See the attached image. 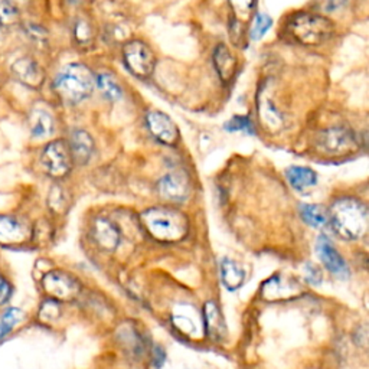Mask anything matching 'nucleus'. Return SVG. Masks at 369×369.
Here are the masks:
<instances>
[{
    "label": "nucleus",
    "instance_id": "obj_35",
    "mask_svg": "<svg viewBox=\"0 0 369 369\" xmlns=\"http://www.w3.org/2000/svg\"><path fill=\"white\" fill-rule=\"evenodd\" d=\"M305 277H306V281L311 285H319L323 280V275H322L320 268L314 264H307L305 267Z\"/></svg>",
    "mask_w": 369,
    "mask_h": 369
},
{
    "label": "nucleus",
    "instance_id": "obj_36",
    "mask_svg": "<svg viewBox=\"0 0 369 369\" xmlns=\"http://www.w3.org/2000/svg\"><path fill=\"white\" fill-rule=\"evenodd\" d=\"M346 3V0H327V3H326V9L327 10H338L340 8H344Z\"/></svg>",
    "mask_w": 369,
    "mask_h": 369
},
{
    "label": "nucleus",
    "instance_id": "obj_11",
    "mask_svg": "<svg viewBox=\"0 0 369 369\" xmlns=\"http://www.w3.org/2000/svg\"><path fill=\"white\" fill-rule=\"evenodd\" d=\"M26 127L31 140L48 142L57 131V120L47 107L32 105L26 116Z\"/></svg>",
    "mask_w": 369,
    "mask_h": 369
},
{
    "label": "nucleus",
    "instance_id": "obj_17",
    "mask_svg": "<svg viewBox=\"0 0 369 369\" xmlns=\"http://www.w3.org/2000/svg\"><path fill=\"white\" fill-rule=\"evenodd\" d=\"M316 253L320 258L323 266L329 270L332 275L336 276H345L348 275V267L345 259L338 253V250L333 247L331 240L326 236H320L316 244Z\"/></svg>",
    "mask_w": 369,
    "mask_h": 369
},
{
    "label": "nucleus",
    "instance_id": "obj_31",
    "mask_svg": "<svg viewBox=\"0 0 369 369\" xmlns=\"http://www.w3.org/2000/svg\"><path fill=\"white\" fill-rule=\"evenodd\" d=\"M259 118L263 120V125L268 129H279L283 123V118L280 116V113L276 110L275 107L270 101L263 103V105H259Z\"/></svg>",
    "mask_w": 369,
    "mask_h": 369
},
{
    "label": "nucleus",
    "instance_id": "obj_33",
    "mask_svg": "<svg viewBox=\"0 0 369 369\" xmlns=\"http://www.w3.org/2000/svg\"><path fill=\"white\" fill-rule=\"evenodd\" d=\"M271 25H272V21L268 15H264V13H257V15L254 16L251 29H250V38L253 40L262 39L268 32Z\"/></svg>",
    "mask_w": 369,
    "mask_h": 369
},
{
    "label": "nucleus",
    "instance_id": "obj_1",
    "mask_svg": "<svg viewBox=\"0 0 369 369\" xmlns=\"http://www.w3.org/2000/svg\"><path fill=\"white\" fill-rule=\"evenodd\" d=\"M52 91L68 104L75 105L87 100L95 88V75L86 64L71 62L64 65L52 78Z\"/></svg>",
    "mask_w": 369,
    "mask_h": 369
},
{
    "label": "nucleus",
    "instance_id": "obj_4",
    "mask_svg": "<svg viewBox=\"0 0 369 369\" xmlns=\"http://www.w3.org/2000/svg\"><path fill=\"white\" fill-rule=\"evenodd\" d=\"M144 229L160 242H177L188 234L186 216L168 207L149 208L140 215Z\"/></svg>",
    "mask_w": 369,
    "mask_h": 369
},
{
    "label": "nucleus",
    "instance_id": "obj_27",
    "mask_svg": "<svg viewBox=\"0 0 369 369\" xmlns=\"http://www.w3.org/2000/svg\"><path fill=\"white\" fill-rule=\"evenodd\" d=\"M95 87L100 90L103 97L107 100L117 101L121 99V87L117 83V79L110 74H100L95 77Z\"/></svg>",
    "mask_w": 369,
    "mask_h": 369
},
{
    "label": "nucleus",
    "instance_id": "obj_34",
    "mask_svg": "<svg viewBox=\"0 0 369 369\" xmlns=\"http://www.w3.org/2000/svg\"><path fill=\"white\" fill-rule=\"evenodd\" d=\"M225 129L228 131H244V133H249V134L254 133L251 120L245 116H237L234 118H231L225 125Z\"/></svg>",
    "mask_w": 369,
    "mask_h": 369
},
{
    "label": "nucleus",
    "instance_id": "obj_10",
    "mask_svg": "<svg viewBox=\"0 0 369 369\" xmlns=\"http://www.w3.org/2000/svg\"><path fill=\"white\" fill-rule=\"evenodd\" d=\"M318 144L325 153L329 155H346L357 150L358 139L348 127H329L319 134Z\"/></svg>",
    "mask_w": 369,
    "mask_h": 369
},
{
    "label": "nucleus",
    "instance_id": "obj_14",
    "mask_svg": "<svg viewBox=\"0 0 369 369\" xmlns=\"http://www.w3.org/2000/svg\"><path fill=\"white\" fill-rule=\"evenodd\" d=\"M263 297L268 302H276V300H287L294 298L302 293V285H300L292 277L275 276L268 279L263 284Z\"/></svg>",
    "mask_w": 369,
    "mask_h": 369
},
{
    "label": "nucleus",
    "instance_id": "obj_9",
    "mask_svg": "<svg viewBox=\"0 0 369 369\" xmlns=\"http://www.w3.org/2000/svg\"><path fill=\"white\" fill-rule=\"evenodd\" d=\"M123 61L127 70L138 78H149L156 66L155 53L146 42L133 39L123 48Z\"/></svg>",
    "mask_w": 369,
    "mask_h": 369
},
{
    "label": "nucleus",
    "instance_id": "obj_2",
    "mask_svg": "<svg viewBox=\"0 0 369 369\" xmlns=\"http://www.w3.org/2000/svg\"><path fill=\"white\" fill-rule=\"evenodd\" d=\"M327 216L333 231L342 240L357 241L366 234L369 225L368 208L358 199L349 196L336 199Z\"/></svg>",
    "mask_w": 369,
    "mask_h": 369
},
{
    "label": "nucleus",
    "instance_id": "obj_29",
    "mask_svg": "<svg viewBox=\"0 0 369 369\" xmlns=\"http://www.w3.org/2000/svg\"><path fill=\"white\" fill-rule=\"evenodd\" d=\"M228 3L232 9V15H234L232 22L244 26L253 18L257 0H228Z\"/></svg>",
    "mask_w": 369,
    "mask_h": 369
},
{
    "label": "nucleus",
    "instance_id": "obj_12",
    "mask_svg": "<svg viewBox=\"0 0 369 369\" xmlns=\"http://www.w3.org/2000/svg\"><path fill=\"white\" fill-rule=\"evenodd\" d=\"M159 195L169 202L181 203L190 195V181L185 172L173 170L160 177L157 182Z\"/></svg>",
    "mask_w": 369,
    "mask_h": 369
},
{
    "label": "nucleus",
    "instance_id": "obj_32",
    "mask_svg": "<svg viewBox=\"0 0 369 369\" xmlns=\"http://www.w3.org/2000/svg\"><path fill=\"white\" fill-rule=\"evenodd\" d=\"M74 38L78 44L86 45L90 44L94 39V31L91 23L84 19V18H78L74 25Z\"/></svg>",
    "mask_w": 369,
    "mask_h": 369
},
{
    "label": "nucleus",
    "instance_id": "obj_8",
    "mask_svg": "<svg viewBox=\"0 0 369 369\" xmlns=\"http://www.w3.org/2000/svg\"><path fill=\"white\" fill-rule=\"evenodd\" d=\"M9 74L18 86L29 91L42 90L47 83L45 68L31 53H23L13 60L9 65Z\"/></svg>",
    "mask_w": 369,
    "mask_h": 369
},
{
    "label": "nucleus",
    "instance_id": "obj_15",
    "mask_svg": "<svg viewBox=\"0 0 369 369\" xmlns=\"http://www.w3.org/2000/svg\"><path fill=\"white\" fill-rule=\"evenodd\" d=\"M26 320H28V313L19 306L9 305L0 309V345L6 344L15 336Z\"/></svg>",
    "mask_w": 369,
    "mask_h": 369
},
{
    "label": "nucleus",
    "instance_id": "obj_25",
    "mask_svg": "<svg viewBox=\"0 0 369 369\" xmlns=\"http://www.w3.org/2000/svg\"><path fill=\"white\" fill-rule=\"evenodd\" d=\"M18 31H21L22 35L25 36V39L28 40L32 47H35L38 49L44 48L48 44V31L44 28L42 25L23 21Z\"/></svg>",
    "mask_w": 369,
    "mask_h": 369
},
{
    "label": "nucleus",
    "instance_id": "obj_19",
    "mask_svg": "<svg viewBox=\"0 0 369 369\" xmlns=\"http://www.w3.org/2000/svg\"><path fill=\"white\" fill-rule=\"evenodd\" d=\"M214 64L216 68V73L222 79L224 84H229L231 79L234 78L237 73V58L234 53L229 51V48L224 44L218 45L214 51Z\"/></svg>",
    "mask_w": 369,
    "mask_h": 369
},
{
    "label": "nucleus",
    "instance_id": "obj_38",
    "mask_svg": "<svg viewBox=\"0 0 369 369\" xmlns=\"http://www.w3.org/2000/svg\"><path fill=\"white\" fill-rule=\"evenodd\" d=\"M66 2L70 3V5H75V3H78V2H79V0H66Z\"/></svg>",
    "mask_w": 369,
    "mask_h": 369
},
{
    "label": "nucleus",
    "instance_id": "obj_21",
    "mask_svg": "<svg viewBox=\"0 0 369 369\" xmlns=\"http://www.w3.org/2000/svg\"><path fill=\"white\" fill-rule=\"evenodd\" d=\"M203 316H205V327H207V335L214 340H221L225 336L227 331L220 309H218V306L214 302L205 303Z\"/></svg>",
    "mask_w": 369,
    "mask_h": 369
},
{
    "label": "nucleus",
    "instance_id": "obj_7",
    "mask_svg": "<svg viewBox=\"0 0 369 369\" xmlns=\"http://www.w3.org/2000/svg\"><path fill=\"white\" fill-rule=\"evenodd\" d=\"M40 292L44 297L55 300L60 303H70L81 294L79 280L61 268H51L45 271L39 280Z\"/></svg>",
    "mask_w": 369,
    "mask_h": 369
},
{
    "label": "nucleus",
    "instance_id": "obj_24",
    "mask_svg": "<svg viewBox=\"0 0 369 369\" xmlns=\"http://www.w3.org/2000/svg\"><path fill=\"white\" fill-rule=\"evenodd\" d=\"M47 207L53 215H64L70 208V198L66 190L58 182L53 183L47 195Z\"/></svg>",
    "mask_w": 369,
    "mask_h": 369
},
{
    "label": "nucleus",
    "instance_id": "obj_30",
    "mask_svg": "<svg viewBox=\"0 0 369 369\" xmlns=\"http://www.w3.org/2000/svg\"><path fill=\"white\" fill-rule=\"evenodd\" d=\"M15 293L16 287L15 283H13L12 276L3 266H0V309L12 305Z\"/></svg>",
    "mask_w": 369,
    "mask_h": 369
},
{
    "label": "nucleus",
    "instance_id": "obj_20",
    "mask_svg": "<svg viewBox=\"0 0 369 369\" xmlns=\"http://www.w3.org/2000/svg\"><path fill=\"white\" fill-rule=\"evenodd\" d=\"M22 22V8L15 0H0V31L5 34L18 31Z\"/></svg>",
    "mask_w": 369,
    "mask_h": 369
},
{
    "label": "nucleus",
    "instance_id": "obj_16",
    "mask_svg": "<svg viewBox=\"0 0 369 369\" xmlns=\"http://www.w3.org/2000/svg\"><path fill=\"white\" fill-rule=\"evenodd\" d=\"M73 156L74 165L84 166L90 162L94 153V140L91 134L83 129H74L66 140Z\"/></svg>",
    "mask_w": 369,
    "mask_h": 369
},
{
    "label": "nucleus",
    "instance_id": "obj_39",
    "mask_svg": "<svg viewBox=\"0 0 369 369\" xmlns=\"http://www.w3.org/2000/svg\"><path fill=\"white\" fill-rule=\"evenodd\" d=\"M0 266H2V263H0Z\"/></svg>",
    "mask_w": 369,
    "mask_h": 369
},
{
    "label": "nucleus",
    "instance_id": "obj_37",
    "mask_svg": "<svg viewBox=\"0 0 369 369\" xmlns=\"http://www.w3.org/2000/svg\"><path fill=\"white\" fill-rule=\"evenodd\" d=\"M15 2H16L21 8H23L26 3H29V2H31V0H15Z\"/></svg>",
    "mask_w": 369,
    "mask_h": 369
},
{
    "label": "nucleus",
    "instance_id": "obj_13",
    "mask_svg": "<svg viewBox=\"0 0 369 369\" xmlns=\"http://www.w3.org/2000/svg\"><path fill=\"white\" fill-rule=\"evenodd\" d=\"M147 129L152 133L153 138L166 146H175L179 142V130L172 121V118L160 112H149L146 114Z\"/></svg>",
    "mask_w": 369,
    "mask_h": 369
},
{
    "label": "nucleus",
    "instance_id": "obj_22",
    "mask_svg": "<svg viewBox=\"0 0 369 369\" xmlns=\"http://www.w3.org/2000/svg\"><path fill=\"white\" fill-rule=\"evenodd\" d=\"M287 179H289L290 185L296 190L303 192V190L316 185L318 175L314 170L305 166H292L289 170H287Z\"/></svg>",
    "mask_w": 369,
    "mask_h": 369
},
{
    "label": "nucleus",
    "instance_id": "obj_3",
    "mask_svg": "<svg viewBox=\"0 0 369 369\" xmlns=\"http://www.w3.org/2000/svg\"><path fill=\"white\" fill-rule=\"evenodd\" d=\"M284 31L296 44L318 47L332 38L335 25L326 16L309 12H298L287 19Z\"/></svg>",
    "mask_w": 369,
    "mask_h": 369
},
{
    "label": "nucleus",
    "instance_id": "obj_26",
    "mask_svg": "<svg viewBox=\"0 0 369 369\" xmlns=\"http://www.w3.org/2000/svg\"><path fill=\"white\" fill-rule=\"evenodd\" d=\"M62 314V303L44 297L36 309V320L42 325H53Z\"/></svg>",
    "mask_w": 369,
    "mask_h": 369
},
{
    "label": "nucleus",
    "instance_id": "obj_18",
    "mask_svg": "<svg viewBox=\"0 0 369 369\" xmlns=\"http://www.w3.org/2000/svg\"><path fill=\"white\" fill-rule=\"evenodd\" d=\"M92 238L103 250L114 251L121 240V234L116 224L107 218H95L92 222Z\"/></svg>",
    "mask_w": 369,
    "mask_h": 369
},
{
    "label": "nucleus",
    "instance_id": "obj_23",
    "mask_svg": "<svg viewBox=\"0 0 369 369\" xmlns=\"http://www.w3.org/2000/svg\"><path fill=\"white\" fill-rule=\"evenodd\" d=\"M221 277L229 290H237L244 284L245 271L236 262H232L229 258H224L221 262Z\"/></svg>",
    "mask_w": 369,
    "mask_h": 369
},
{
    "label": "nucleus",
    "instance_id": "obj_5",
    "mask_svg": "<svg viewBox=\"0 0 369 369\" xmlns=\"http://www.w3.org/2000/svg\"><path fill=\"white\" fill-rule=\"evenodd\" d=\"M38 162L42 173L58 183L71 173L74 166L70 147L65 139L48 140L40 149Z\"/></svg>",
    "mask_w": 369,
    "mask_h": 369
},
{
    "label": "nucleus",
    "instance_id": "obj_6",
    "mask_svg": "<svg viewBox=\"0 0 369 369\" xmlns=\"http://www.w3.org/2000/svg\"><path fill=\"white\" fill-rule=\"evenodd\" d=\"M32 224L25 214L0 212V250L18 251L32 245Z\"/></svg>",
    "mask_w": 369,
    "mask_h": 369
},
{
    "label": "nucleus",
    "instance_id": "obj_28",
    "mask_svg": "<svg viewBox=\"0 0 369 369\" xmlns=\"http://www.w3.org/2000/svg\"><path fill=\"white\" fill-rule=\"evenodd\" d=\"M300 214H302L305 222L313 228L325 227L327 221H329L327 211L319 207V205H302L300 207Z\"/></svg>",
    "mask_w": 369,
    "mask_h": 369
}]
</instances>
